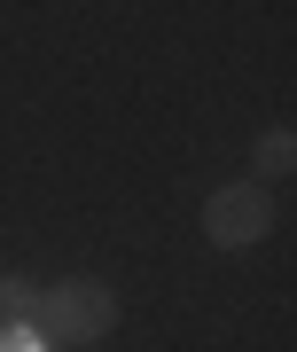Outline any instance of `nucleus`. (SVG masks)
<instances>
[{"label": "nucleus", "mask_w": 297, "mask_h": 352, "mask_svg": "<svg viewBox=\"0 0 297 352\" xmlns=\"http://www.w3.org/2000/svg\"><path fill=\"white\" fill-rule=\"evenodd\" d=\"M266 196H250V188H227V196H211V212H204V227H211V243H258L266 235Z\"/></svg>", "instance_id": "nucleus-1"}, {"label": "nucleus", "mask_w": 297, "mask_h": 352, "mask_svg": "<svg viewBox=\"0 0 297 352\" xmlns=\"http://www.w3.org/2000/svg\"><path fill=\"white\" fill-rule=\"evenodd\" d=\"M47 321L63 329V337H102V329H110V298H102L94 282H71V289H55Z\"/></svg>", "instance_id": "nucleus-2"}, {"label": "nucleus", "mask_w": 297, "mask_h": 352, "mask_svg": "<svg viewBox=\"0 0 297 352\" xmlns=\"http://www.w3.org/2000/svg\"><path fill=\"white\" fill-rule=\"evenodd\" d=\"M266 173H289V133H266Z\"/></svg>", "instance_id": "nucleus-3"}, {"label": "nucleus", "mask_w": 297, "mask_h": 352, "mask_svg": "<svg viewBox=\"0 0 297 352\" xmlns=\"http://www.w3.org/2000/svg\"><path fill=\"white\" fill-rule=\"evenodd\" d=\"M0 352H39V337H32V329H8V337H0Z\"/></svg>", "instance_id": "nucleus-4"}]
</instances>
